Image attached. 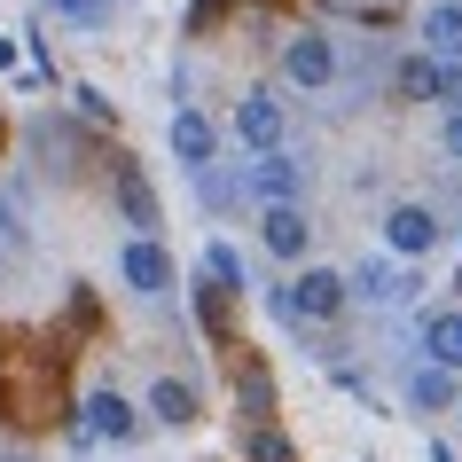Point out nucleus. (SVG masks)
<instances>
[{
    "label": "nucleus",
    "mask_w": 462,
    "mask_h": 462,
    "mask_svg": "<svg viewBox=\"0 0 462 462\" xmlns=\"http://www.w3.org/2000/svg\"><path fill=\"white\" fill-rule=\"evenodd\" d=\"M345 291H353V298H408V267H400V259H368Z\"/></svg>",
    "instance_id": "obj_11"
},
{
    "label": "nucleus",
    "mask_w": 462,
    "mask_h": 462,
    "mask_svg": "<svg viewBox=\"0 0 462 462\" xmlns=\"http://www.w3.org/2000/svg\"><path fill=\"white\" fill-rule=\"evenodd\" d=\"M259 236H267V251H274V259H306V244H314V219L298 212V204H267Z\"/></svg>",
    "instance_id": "obj_6"
},
{
    "label": "nucleus",
    "mask_w": 462,
    "mask_h": 462,
    "mask_svg": "<svg viewBox=\"0 0 462 462\" xmlns=\"http://www.w3.org/2000/svg\"><path fill=\"white\" fill-rule=\"evenodd\" d=\"M87 431L95 439H134V408L118 392H87Z\"/></svg>",
    "instance_id": "obj_12"
},
{
    "label": "nucleus",
    "mask_w": 462,
    "mask_h": 462,
    "mask_svg": "<svg viewBox=\"0 0 462 462\" xmlns=\"http://www.w3.org/2000/svg\"><path fill=\"white\" fill-rule=\"evenodd\" d=\"M118 274H125V291H134V298H165V291H172V259L149 244V236H142V244H125Z\"/></svg>",
    "instance_id": "obj_4"
},
{
    "label": "nucleus",
    "mask_w": 462,
    "mask_h": 462,
    "mask_svg": "<svg viewBox=\"0 0 462 462\" xmlns=\"http://www.w3.org/2000/svg\"><path fill=\"white\" fill-rule=\"evenodd\" d=\"M345 298H353V291H345V282H337V274H298V282H291V298H274V306H282V314H314V321H329V314H337V306H345Z\"/></svg>",
    "instance_id": "obj_5"
},
{
    "label": "nucleus",
    "mask_w": 462,
    "mask_h": 462,
    "mask_svg": "<svg viewBox=\"0 0 462 462\" xmlns=\"http://www.w3.org/2000/svg\"><path fill=\"white\" fill-rule=\"evenodd\" d=\"M384 244L400 251V259H415V251L439 244V219L423 212V204H392V212H384Z\"/></svg>",
    "instance_id": "obj_7"
},
{
    "label": "nucleus",
    "mask_w": 462,
    "mask_h": 462,
    "mask_svg": "<svg viewBox=\"0 0 462 462\" xmlns=\"http://www.w3.org/2000/svg\"><path fill=\"white\" fill-rule=\"evenodd\" d=\"M172 157L189 172L212 165V118H204V110H180V118H172Z\"/></svg>",
    "instance_id": "obj_9"
},
{
    "label": "nucleus",
    "mask_w": 462,
    "mask_h": 462,
    "mask_svg": "<svg viewBox=\"0 0 462 462\" xmlns=\"http://www.w3.org/2000/svg\"><path fill=\"white\" fill-rule=\"evenodd\" d=\"M423 361L462 368V306H439V314L423 321Z\"/></svg>",
    "instance_id": "obj_8"
},
{
    "label": "nucleus",
    "mask_w": 462,
    "mask_h": 462,
    "mask_svg": "<svg viewBox=\"0 0 462 462\" xmlns=\"http://www.w3.org/2000/svg\"><path fill=\"white\" fill-rule=\"evenodd\" d=\"M408 400H415V408H455V368H439V361H423V368H415V376H408Z\"/></svg>",
    "instance_id": "obj_13"
},
{
    "label": "nucleus",
    "mask_w": 462,
    "mask_h": 462,
    "mask_svg": "<svg viewBox=\"0 0 462 462\" xmlns=\"http://www.w3.org/2000/svg\"><path fill=\"white\" fill-rule=\"evenodd\" d=\"M236 134H244L251 157L282 149V134H291V125H282V102H274V95H244V102H236Z\"/></svg>",
    "instance_id": "obj_2"
},
{
    "label": "nucleus",
    "mask_w": 462,
    "mask_h": 462,
    "mask_svg": "<svg viewBox=\"0 0 462 462\" xmlns=\"http://www.w3.org/2000/svg\"><path fill=\"white\" fill-rule=\"evenodd\" d=\"M55 16L79 24V32H102V24H110V0H55Z\"/></svg>",
    "instance_id": "obj_16"
},
{
    "label": "nucleus",
    "mask_w": 462,
    "mask_h": 462,
    "mask_svg": "<svg viewBox=\"0 0 462 462\" xmlns=\"http://www.w3.org/2000/svg\"><path fill=\"white\" fill-rule=\"evenodd\" d=\"M118 204H125V219H134V227H157V196H149V180L134 165L118 172Z\"/></svg>",
    "instance_id": "obj_15"
},
{
    "label": "nucleus",
    "mask_w": 462,
    "mask_h": 462,
    "mask_svg": "<svg viewBox=\"0 0 462 462\" xmlns=\"http://www.w3.org/2000/svg\"><path fill=\"white\" fill-rule=\"evenodd\" d=\"M423 48L447 55V63H462V0H439L431 16H423Z\"/></svg>",
    "instance_id": "obj_10"
},
{
    "label": "nucleus",
    "mask_w": 462,
    "mask_h": 462,
    "mask_svg": "<svg viewBox=\"0 0 462 462\" xmlns=\"http://www.w3.org/2000/svg\"><path fill=\"white\" fill-rule=\"evenodd\" d=\"M149 408H157V423H196V384H180V376H165V384L149 392Z\"/></svg>",
    "instance_id": "obj_14"
},
{
    "label": "nucleus",
    "mask_w": 462,
    "mask_h": 462,
    "mask_svg": "<svg viewBox=\"0 0 462 462\" xmlns=\"http://www.w3.org/2000/svg\"><path fill=\"white\" fill-rule=\"evenodd\" d=\"M244 189L259 196V204H298V189H306V172H298L291 157H282V149H267V157H251Z\"/></svg>",
    "instance_id": "obj_3"
},
{
    "label": "nucleus",
    "mask_w": 462,
    "mask_h": 462,
    "mask_svg": "<svg viewBox=\"0 0 462 462\" xmlns=\"http://www.w3.org/2000/svg\"><path fill=\"white\" fill-rule=\"evenodd\" d=\"M274 408V384H267V368H244V423L251 415H267Z\"/></svg>",
    "instance_id": "obj_17"
},
{
    "label": "nucleus",
    "mask_w": 462,
    "mask_h": 462,
    "mask_svg": "<svg viewBox=\"0 0 462 462\" xmlns=\"http://www.w3.org/2000/svg\"><path fill=\"white\" fill-rule=\"evenodd\" d=\"M204 259H212V274H219V282H227V291H244V282H251V274H244V259H236V251H227V244H212V251H204Z\"/></svg>",
    "instance_id": "obj_18"
},
{
    "label": "nucleus",
    "mask_w": 462,
    "mask_h": 462,
    "mask_svg": "<svg viewBox=\"0 0 462 462\" xmlns=\"http://www.w3.org/2000/svg\"><path fill=\"white\" fill-rule=\"evenodd\" d=\"M439 149H447V157H455V165H462V102H455V110H447V118H439Z\"/></svg>",
    "instance_id": "obj_20"
},
{
    "label": "nucleus",
    "mask_w": 462,
    "mask_h": 462,
    "mask_svg": "<svg viewBox=\"0 0 462 462\" xmlns=\"http://www.w3.org/2000/svg\"><path fill=\"white\" fill-rule=\"evenodd\" d=\"M251 462H291V439L259 423V431H251Z\"/></svg>",
    "instance_id": "obj_19"
},
{
    "label": "nucleus",
    "mask_w": 462,
    "mask_h": 462,
    "mask_svg": "<svg viewBox=\"0 0 462 462\" xmlns=\"http://www.w3.org/2000/svg\"><path fill=\"white\" fill-rule=\"evenodd\" d=\"M282 79H291L298 95L329 87V79H337V55H329V40H321V32H298L291 48H282Z\"/></svg>",
    "instance_id": "obj_1"
}]
</instances>
